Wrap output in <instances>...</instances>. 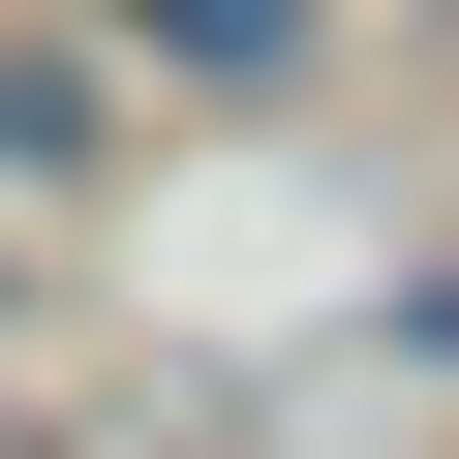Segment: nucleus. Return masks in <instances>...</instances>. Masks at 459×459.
<instances>
[{
    "mask_svg": "<svg viewBox=\"0 0 459 459\" xmlns=\"http://www.w3.org/2000/svg\"><path fill=\"white\" fill-rule=\"evenodd\" d=\"M0 184H92V62H0Z\"/></svg>",
    "mask_w": 459,
    "mask_h": 459,
    "instance_id": "obj_1",
    "label": "nucleus"
},
{
    "mask_svg": "<svg viewBox=\"0 0 459 459\" xmlns=\"http://www.w3.org/2000/svg\"><path fill=\"white\" fill-rule=\"evenodd\" d=\"M123 31H153V62H276L307 0H123Z\"/></svg>",
    "mask_w": 459,
    "mask_h": 459,
    "instance_id": "obj_2",
    "label": "nucleus"
}]
</instances>
